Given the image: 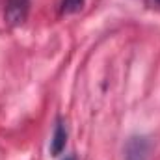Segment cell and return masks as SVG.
Instances as JSON below:
<instances>
[{
	"label": "cell",
	"mask_w": 160,
	"mask_h": 160,
	"mask_svg": "<svg viewBox=\"0 0 160 160\" xmlns=\"http://www.w3.org/2000/svg\"><path fill=\"white\" fill-rule=\"evenodd\" d=\"M149 140L145 136H130L125 145L123 160H149Z\"/></svg>",
	"instance_id": "cell-2"
},
{
	"label": "cell",
	"mask_w": 160,
	"mask_h": 160,
	"mask_svg": "<svg viewBox=\"0 0 160 160\" xmlns=\"http://www.w3.org/2000/svg\"><path fill=\"white\" fill-rule=\"evenodd\" d=\"M63 160H77V158H75L73 155H69V157H65V158H63Z\"/></svg>",
	"instance_id": "cell-5"
},
{
	"label": "cell",
	"mask_w": 160,
	"mask_h": 160,
	"mask_svg": "<svg viewBox=\"0 0 160 160\" xmlns=\"http://www.w3.org/2000/svg\"><path fill=\"white\" fill-rule=\"evenodd\" d=\"M158 2H160V0H158Z\"/></svg>",
	"instance_id": "cell-6"
},
{
	"label": "cell",
	"mask_w": 160,
	"mask_h": 160,
	"mask_svg": "<svg viewBox=\"0 0 160 160\" xmlns=\"http://www.w3.org/2000/svg\"><path fill=\"white\" fill-rule=\"evenodd\" d=\"M67 145V127L62 119L56 121L52 140H50V157H60Z\"/></svg>",
	"instance_id": "cell-3"
},
{
	"label": "cell",
	"mask_w": 160,
	"mask_h": 160,
	"mask_svg": "<svg viewBox=\"0 0 160 160\" xmlns=\"http://www.w3.org/2000/svg\"><path fill=\"white\" fill-rule=\"evenodd\" d=\"M30 13V0H6L4 19L9 26H21L28 19Z\"/></svg>",
	"instance_id": "cell-1"
},
{
	"label": "cell",
	"mask_w": 160,
	"mask_h": 160,
	"mask_svg": "<svg viewBox=\"0 0 160 160\" xmlns=\"http://www.w3.org/2000/svg\"><path fill=\"white\" fill-rule=\"evenodd\" d=\"M84 6V0H62V13H78Z\"/></svg>",
	"instance_id": "cell-4"
}]
</instances>
